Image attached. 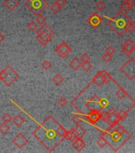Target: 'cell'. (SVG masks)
Instances as JSON below:
<instances>
[{
  "instance_id": "obj_1",
  "label": "cell",
  "mask_w": 135,
  "mask_h": 153,
  "mask_svg": "<svg viewBox=\"0 0 135 153\" xmlns=\"http://www.w3.org/2000/svg\"><path fill=\"white\" fill-rule=\"evenodd\" d=\"M66 129L49 116L33 131V135L49 152H53L64 140Z\"/></svg>"
},
{
  "instance_id": "obj_2",
  "label": "cell",
  "mask_w": 135,
  "mask_h": 153,
  "mask_svg": "<svg viewBox=\"0 0 135 153\" xmlns=\"http://www.w3.org/2000/svg\"><path fill=\"white\" fill-rule=\"evenodd\" d=\"M108 26L120 37L126 33H131L134 30L135 25L133 20L127 16L126 12L120 10L113 18L109 19Z\"/></svg>"
},
{
  "instance_id": "obj_3",
  "label": "cell",
  "mask_w": 135,
  "mask_h": 153,
  "mask_svg": "<svg viewBox=\"0 0 135 153\" xmlns=\"http://www.w3.org/2000/svg\"><path fill=\"white\" fill-rule=\"evenodd\" d=\"M101 136L107 141V145L114 152H118L127 141L131 138V135L126 131L124 133H119L114 129V126L110 127L101 132Z\"/></svg>"
},
{
  "instance_id": "obj_4",
  "label": "cell",
  "mask_w": 135,
  "mask_h": 153,
  "mask_svg": "<svg viewBox=\"0 0 135 153\" xmlns=\"http://www.w3.org/2000/svg\"><path fill=\"white\" fill-rule=\"evenodd\" d=\"M18 77V74L9 65L0 71V80L3 81L5 85L7 87H10Z\"/></svg>"
},
{
  "instance_id": "obj_5",
  "label": "cell",
  "mask_w": 135,
  "mask_h": 153,
  "mask_svg": "<svg viewBox=\"0 0 135 153\" xmlns=\"http://www.w3.org/2000/svg\"><path fill=\"white\" fill-rule=\"evenodd\" d=\"M25 6L34 15H37L45 10L48 7V2L46 0H26Z\"/></svg>"
},
{
  "instance_id": "obj_6",
  "label": "cell",
  "mask_w": 135,
  "mask_h": 153,
  "mask_svg": "<svg viewBox=\"0 0 135 153\" xmlns=\"http://www.w3.org/2000/svg\"><path fill=\"white\" fill-rule=\"evenodd\" d=\"M121 72L130 80H134L135 78V59L130 58L120 69Z\"/></svg>"
},
{
  "instance_id": "obj_7",
  "label": "cell",
  "mask_w": 135,
  "mask_h": 153,
  "mask_svg": "<svg viewBox=\"0 0 135 153\" xmlns=\"http://www.w3.org/2000/svg\"><path fill=\"white\" fill-rule=\"evenodd\" d=\"M55 52L57 53V54L59 55L60 57L62 58L66 57L69 53H72V49L66 42H62L57 45L56 49H55Z\"/></svg>"
},
{
  "instance_id": "obj_8",
  "label": "cell",
  "mask_w": 135,
  "mask_h": 153,
  "mask_svg": "<svg viewBox=\"0 0 135 153\" xmlns=\"http://www.w3.org/2000/svg\"><path fill=\"white\" fill-rule=\"evenodd\" d=\"M122 50L125 55L131 56L135 50V43L131 38H127L122 45Z\"/></svg>"
},
{
  "instance_id": "obj_9",
  "label": "cell",
  "mask_w": 135,
  "mask_h": 153,
  "mask_svg": "<svg viewBox=\"0 0 135 153\" xmlns=\"http://www.w3.org/2000/svg\"><path fill=\"white\" fill-rule=\"evenodd\" d=\"M100 98L98 97L97 95H94L91 97L90 100H88L86 101V106L88 109L91 110H98L100 111L102 109L100 105Z\"/></svg>"
},
{
  "instance_id": "obj_10",
  "label": "cell",
  "mask_w": 135,
  "mask_h": 153,
  "mask_svg": "<svg viewBox=\"0 0 135 153\" xmlns=\"http://www.w3.org/2000/svg\"><path fill=\"white\" fill-rule=\"evenodd\" d=\"M120 121L118 117V112L115 111L114 108H111L109 110L108 112V117H107V123L108 124L110 127H113L114 125H116L117 124H119V122Z\"/></svg>"
},
{
  "instance_id": "obj_11",
  "label": "cell",
  "mask_w": 135,
  "mask_h": 153,
  "mask_svg": "<svg viewBox=\"0 0 135 153\" xmlns=\"http://www.w3.org/2000/svg\"><path fill=\"white\" fill-rule=\"evenodd\" d=\"M102 18L97 14V13H93L88 19V24L90 25L93 29L99 28L102 23Z\"/></svg>"
},
{
  "instance_id": "obj_12",
  "label": "cell",
  "mask_w": 135,
  "mask_h": 153,
  "mask_svg": "<svg viewBox=\"0 0 135 153\" xmlns=\"http://www.w3.org/2000/svg\"><path fill=\"white\" fill-rule=\"evenodd\" d=\"M14 145L18 147V148H22L27 144L28 140L26 136H24L22 133H18L12 140Z\"/></svg>"
},
{
  "instance_id": "obj_13",
  "label": "cell",
  "mask_w": 135,
  "mask_h": 153,
  "mask_svg": "<svg viewBox=\"0 0 135 153\" xmlns=\"http://www.w3.org/2000/svg\"><path fill=\"white\" fill-rule=\"evenodd\" d=\"M100 120V111L98 110H91L89 114L86 116V120L91 124H95Z\"/></svg>"
},
{
  "instance_id": "obj_14",
  "label": "cell",
  "mask_w": 135,
  "mask_h": 153,
  "mask_svg": "<svg viewBox=\"0 0 135 153\" xmlns=\"http://www.w3.org/2000/svg\"><path fill=\"white\" fill-rule=\"evenodd\" d=\"M72 147H73L75 150L80 152L85 148L86 143L82 139V137H77L75 140L72 141Z\"/></svg>"
},
{
  "instance_id": "obj_15",
  "label": "cell",
  "mask_w": 135,
  "mask_h": 153,
  "mask_svg": "<svg viewBox=\"0 0 135 153\" xmlns=\"http://www.w3.org/2000/svg\"><path fill=\"white\" fill-rule=\"evenodd\" d=\"M135 7L134 0H124L120 5L121 10L123 12H128L130 10H131L133 7Z\"/></svg>"
},
{
  "instance_id": "obj_16",
  "label": "cell",
  "mask_w": 135,
  "mask_h": 153,
  "mask_svg": "<svg viewBox=\"0 0 135 153\" xmlns=\"http://www.w3.org/2000/svg\"><path fill=\"white\" fill-rule=\"evenodd\" d=\"M19 4H20L19 0H5L3 2V5L5 6V7H7L10 11H13L14 10L16 9L19 6Z\"/></svg>"
},
{
  "instance_id": "obj_17",
  "label": "cell",
  "mask_w": 135,
  "mask_h": 153,
  "mask_svg": "<svg viewBox=\"0 0 135 153\" xmlns=\"http://www.w3.org/2000/svg\"><path fill=\"white\" fill-rule=\"evenodd\" d=\"M91 82L92 83H94L95 85H96L97 86H99V87H101V86H103L105 83L104 81V78H103V74L101 72H98L97 74H95V76L93 77L92 80H91Z\"/></svg>"
},
{
  "instance_id": "obj_18",
  "label": "cell",
  "mask_w": 135,
  "mask_h": 153,
  "mask_svg": "<svg viewBox=\"0 0 135 153\" xmlns=\"http://www.w3.org/2000/svg\"><path fill=\"white\" fill-rule=\"evenodd\" d=\"M78 136H76V134L75 133V131H74L73 128H71L70 130L66 131V134H65V136H64V139L67 140L69 141H74L77 138Z\"/></svg>"
},
{
  "instance_id": "obj_19",
  "label": "cell",
  "mask_w": 135,
  "mask_h": 153,
  "mask_svg": "<svg viewBox=\"0 0 135 153\" xmlns=\"http://www.w3.org/2000/svg\"><path fill=\"white\" fill-rule=\"evenodd\" d=\"M81 61L80 60V58H77V57H75L72 60L71 62H70V66L74 71H76L77 69L81 66Z\"/></svg>"
},
{
  "instance_id": "obj_20",
  "label": "cell",
  "mask_w": 135,
  "mask_h": 153,
  "mask_svg": "<svg viewBox=\"0 0 135 153\" xmlns=\"http://www.w3.org/2000/svg\"><path fill=\"white\" fill-rule=\"evenodd\" d=\"M73 130L75 131V133L76 134V136L78 137H83V136L86 134V130L83 128V127L80 126V125H76V127L73 128Z\"/></svg>"
},
{
  "instance_id": "obj_21",
  "label": "cell",
  "mask_w": 135,
  "mask_h": 153,
  "mask_svg": "<svg viewBox=\"0 0 135 153\" xmlns=\"http://www.w3.org/2000/svg\"><path fill=\"white\" fill-rule=\"evenodd\" d=\"M52 81L56 85H60L64 81V77L60 74H56L55 76H52Z\"/></svg>"
},
{
  "instance_id": "obj_22",
  "label": "cell",
  "mask_w": 135,
  "mask_h": 153,
  "mask_svg": "<svg viewBox=\"0 0 135 153\" xmlns=\"http://www.w3.org/2000/svg\"><path fill=\"white\" fill-rule=\"evenodd\" d=\"M41 30L43 31V32H45V33H46L48 34V35H49L51 38H52V36L54 35V31L52 30V29L50 28L49 26H48V25H45V24H43V25H41Z\"/></svg>"
},
{
  "instance_id": "obj_23",
  "label": "cell",
  "mask_w": 135,
  "mask_h": 153,
  "mask_svg": "<svg viewBox=\"0 0 135 153\" xmlns=\"http://www.w3.org/2000/svg\"><path fill=\"white\" fill-rule=\"evenodd\" d=\"M12 120L14 122V124L18 127L21 126L24 124V122H25V119L21 116H20V115H18L15 117H14V119H12Z\"/></svg>"
},
{
  "instance_id": "obj_24",
  "label": "cell",
  "mask_w": 135,
  "mask_h": 153,
  "mask_svg": "<svg viewBox=\"0 0 135 153\" xmlns=\"http://www.w3.org/2000/svg\"><path fill=\"white\" fill-rule=\"evenodd\" d=\"M119 89L116 92V97L119 99H120V100H122V99H123V98H125L126 97V96H129L128 93H126V91L124 90L123 88H121L120 86H119Z\"/></svg>"
},
{
  "instance_id": "obj_25",
  "label": "cell",
  "mask_w": 135,
  "mask_h": 153,
  "mask_svg": "<svg viewBox=\"0 0 135 153\" xmlns=\"http://www.w3.org/2000/svg\"><path fill=\"white\" fill-rule=\"evenodd\" d=\"M37 35H40L41 37L43 39H45L48 43L50 41H51V39H52V38H51L49 35H48L47 33H45V32H43L41 29L38 30V31H37Z\"/></svg>"
},
{
  "instance_id": "obj_26",
  "label": "cell",
  "mask_w": 135,
  "mask_h": 153,
  "mask_svg": "<svg viewBox=\"0 0 135 153\" xmlns=\"http://www.w3.org/2000/svg\"><path fill=\"white\" fill-rule=\"evenodd\" d=\"M10 127L7 123L3 122L2 124H0V132L2 134H7L10 131Z\"/></svg>"
},
{
  "instance_id": "obj_27",
  "label": "cell",
  "mask_w": 135,
  "mask_h": 153,
  "mask_svg": "<svg viewBox=\"0 0 135 153\" xmlns=\"http://www.w3.org/2000/svg\"><path fill=\"white\" fill-rule=\"evenodd\" d=\"M50 10L52 12V13H54V14H57V13H58V12L60 10L62 9L61 7H60L59 5L57 4V2H54L53 3H52L51 4V6H50Z\"/></svg>"
},
{
  "instance_id": "obj_28",
  "label": "cell",
  "mask_w": 135,
  "mask_h": 153,
  "mask_svg": "<svg viewBox=\"0 0 135 153\" xmlns=\"http://www.w3.org/2000/svg\"><path fill=\"white\" fill-rule=\"evenodd\" d=\"M127 116H128V111H125V110L122 109L118 112V117H119V119L120 121L125 120L126 119Z\"/></svg>"
},
{
  "instance_id": "obj_29",
  "label": "cell",
  "mask_w": 135,
  "mask_h": 153,
  "mask_svg": "<svg viewBox=\"0 0 135 153\" xmlns=\"http://www.w3.org/2000/svg\"><path fill=\"white\" fill-rule=\"evenodd\" d=\"M45 21H46V18L41 14H37V15H36V22H37V23L39 24V25H43V24H45Z\"/></svg>"
},
{
  "instance_id": "obj_30",
  "label": "cell",
  "mask_w": 135,
  "mask_h": 153,
  "mask_svg": "<svg viewBox=\"0 0 135 153\" xmlns=\"http://www.w3.org/2000/svg\"><path fill=\"white\" fill-rule=\"evenodd\" d=\"M80 67L85 72H88V71H90V69L92 68V65L91 64L90 62H83V63L81 64Z\"/></svg>"
},
{
  "instance_id": "obj_31",
  "label": "cell",
  "mask_w": 135,
  "mask_h": 153,
  "mask_svg": "<svg viewBox=\"0 0 135 153\" xmlns=\"http://www.w3.org/2000/svg\"><path fill=\"white\" fill-rule=\"evenodd\" d=\"M100 72L102 73L103 76L105 83H108L110 81H112V80H113L111 76V75H110V74H108L107 71H106V70H101Z\"/></svg>"
},
{
  "instance_id": "obj_32",
  "label": "cell",
  "mask_w": 135,
  "mask_h": 153,
  "mask_svg": "<svg viewBox=\"0 0 135 153\" xmlns=\"http://www.w3.org/2000/svg\"><path fill=\"white\" fill-rule=\"evenodd\" d=\"M100 105L101 108H105L108 107L109 105V100L106 99V98H100Z\"/></svg>"
},
{
  "instance_id": "obj_33",
  "label": "cell",
  "mask_w": 135,
  "mask_h": 153,
  "mask_svg": "<svg viewBox=\"0 0 135 153\" xmlns=\"http://www.w3.org/2000/svg\"><path fill=\"white\" fill-rule=\"evenodd\" d=\"M27 27H28V29L30 30L33 31H33L37 30V29H38V24L36 23L34 21H31L28 23Z\"/></svg>"
},
{
  "instance_id": "obj_34",
  "label": "cell",
  "mask_w": 135,
  "mask_h": 153,
  "mask_svg": "<svg viewBox=\"0 0 135 153\" xmlns=\"http://www.w3.org/2000/svg\"><path fill=\"white\" fill-rule=\"evenodd\" d=\"M95 8H96L99 11H103V10L106 8V4H105L103 1H99V2L95 4Z\"/></svg>"
},
{
  "instance_id": "obj_35",
  "label": "cell",
  "mask_w": 135,
  "mask_h": 153,
  "mask_svg": "<svg viewBox=\"0 0 135 153\" xmlns=\"http://www.w3.org/2000/svg\"><path fill=\"white\" fill-rule=\"evenodd\" d=\"M96 143H97L98 145L100 146V148H105V147L107 145V141L105 140L103 138L102 136H100V138L98 139V140H97V142H96Z\"/></svg>"
},
{
  "instance_id": "obj_36",
  "label": "cell",
  "mask_w": 135,
  "mask_h": 153,
  "mask_svg": "<svg viewBox=\"0 0 135 153\" xmlns=\"http://www.w3.org/2000/svg\"><path fill=\"white\" fill-rule=\"evenodd\" d=\"M2 120L4 123H7L8 124V123H10L12 120V117L9 113H4L2 116Z\"/></svg>"
},
{
  "instance_id": "obj_37",
  "label": "cell",
  "mask_w": 135,
  "mask_h": 153,
  "mask_svg": "<svg viewBox=\"0 0 135 153\" xmlns=\"http://www.w3.org/2000/svg\"><path fill=\"white\" fill-rule=\"evenodd\" d=\"M41 67H42L45 70H49V69L52 67V64H51V62H50L49 61L45 60V61H44V62L41 63Z\"/></svg>"
},
{
  "instance_id": "obj_38",
  "label": "cell",
  "mask_w": 135,
  "mask_h": 153,
  "mask_svg": "<svg viewBox=\"0 0 135 153\" xmlns=\"http://www.w3.org/2000/svg\"><path fill=\"white\" fill-rule=\"evenodd\" d=\"M57 103L59 104V105H60L61 107H64V106H66L67 104H68V100L64 97H61L60 98Z\"/></svg>"
},
{
  "instance_id": "obj_39",
  "label": "cell",
  "mask_w": 135,
  "mask_h": 153,
  "mask_svg": "<svg viewBox=\"0 0 135 153\" xmlns=\"http://www.w3.org/2000/svg\"><path fill=\"white\" fill-rule=\"evenodd\" d=\"M111 59H112V55L109 54V53H105L102 56V60L106 62H111Z\"/></svg>"
},
{
  "instance_id": "obj_40",
  "label": "cell",
  "mask_w": 135,
  "mask_h": 153,
  "mask_svg": "<svg viewBox=\"0 0 135 153\" xmlns=\"http://www.w3.org/2000/svg\"><path fill=\"white\" fill-rule=\"evenodd\" d=\"M91 57L88 54V53H83L80 56V60L82 62H90Z\"/></svg>"
},
{
  "instance_id": "obj_41",
  "label": "cell",
  "mask_w": 135,
  "mask_h": 153,
  "mask_svg": "<svg viewBox=\"0 0 135 153\" xmlns=\"http://www.w3.org/2000/svg\"><path fill=\"white\" fill-rule=\"evenodd\" d=\"M107 117H108V112L107 111H100V119L102 120L103 121H107Z\"/></svg>"
},
{
  "instance_id": "obj_42",
  "label": "cell",
  "mask_w": 135,
  "mask_h": 153,
  "mask_svg": "<svg viewBox=\"0 0 135 153\" xmlns=\"http://www.w3.org/2000/svg\"><path fill=\"white\" fill-rule=\"evenodd\" d=\"M81 120H82L81 117H80V116H78V115H75V116L72 117V121H73V123L76 124V125H78V124H80V123L81 122Z\"/></svg>"
},
{
  "instance_id": "obj_43",
  "label": "cell",
  "mask_w": 135,
  "mask_h": 153,
  "mask_svg": "<svg viewBox=\"0 0 135 153\" xmlns=\"http://www.w3.org/2000/svg\"><path fill=\"white\" fill-rule=\"evenodd\" d=\"M37 40H38V42L40 43L41 45H42V46H45V45H47V44H48L47 42H46L45 39H43V38H41L40 35H37Z\"/></svg>"
},
{
  "instance_id": "obj_44",
  "label": "cell",
  "mask_w": 135,
  "mask_h": 153,
  "mask_svg": "<svg viewBox=\"0 0 135 153\" xmlns=\"http://www.w3.org/2000/svg\"><path fill=\"white\" fill-rule=\"evenodd\" d=\"M114 52H115V49L112 45H108L106 49V53H109V54L112 55L113 53H114Z\"/></svg>"
},
{
  "instance_id": "obj_45",
  "label": "cell",
  "mask_w": 135,
  "mask_h": 153,
  "mask_svg": "<svg viewBox=\"0 0 135 153\" xmlns=\"http://www.w3.org/2000/svg\"><path fill=\"white\" fill-rule=\"evenodd\" d=\"M56 2H57V4L59 5L60 7H61V8L66 5V0H57Z\"/></svg>"
},
{
  "instance_id": "obj_46",
  "label": "cell",
  "mask_w": 135,
  "mask_h": 153,
  "mask_svg": "<svg viewBox=\"0 0 135 153\" xmlns=\"http://www.w3.org/2000/svg\"><path fill=\"white\" fill-rule=\"evenodd\" d=\"M4 38H5L4 35H3V34H2V33L0 32V44H1V43H2L3 41H4Z\"/></svg>"
}]
</instances>
